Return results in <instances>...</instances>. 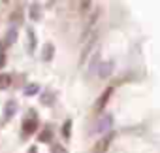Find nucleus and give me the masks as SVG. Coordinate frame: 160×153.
<instances>
[{
    "mask_svg": "<svg viewBox=\"0 0 160 153\" xmlns=\"http://www.w3.org/2000/svg\"><path fill=\"white\" fill-rule=\"evenodd\" d=\"M111 123H113V117L109 115V113H104L98 121H96V125H94V129H92V132L94 134H102V132H108L109 129H111Z\"/></svg>",
    "mask_w": 160,
    "mask_h": 153,
    "instance_id": "f257e3e1",
    "label": "nucleus"
},
{
    "mask_svg": "<svg viewBox=\"0 0 160 153\" xmlns=\"http://www.w3.org/2000/svg\"><path fill=\"white\" fill-rule=\"evenodd\" d=\"M111 93H113V87H109V89H106V91L102 93V97L98 98V102H96V106H94V110H96V112H102V110H104V106L108 104V100H109Z\"/></svg>",
    "mask_w": 160,
    "mask_h": 153,
    "instance_id": "7ed1b4c3",
    "label": "nucleus"
},
{
    "mask_svg": "<svg viewBox=\"0 0 160 153\" xmlns=\"http://www.w3.org/2000/svg\"><path fill=\"white\" fill-rule=\"evenodd\" d=\"M10 83H12V76L10 74H0V89L10 87Z\"/></svg>",
    "mask_w": 160,
    "mask_h": 153,
    "instance_id": "4468645a",
    "label": "nucleus"
},
{
    "mask_svg": "<svg viewBox=\"0 0 160 153\" xmlns=\"http://www.w3.org/2000/svg\"><path fill=\"white\" fill-rule=\"evenodd\" d=\"M111 70H113V62L109 61V62H102L100 64V68H98V74H100V78H108V76L111 74Z\"/></svg>",
    "mask_w": 160,
    "mask_h": 153,
    "instance_id": "0eeeda50",
    "label": "nucleus"
},
{
    "mask_svg": "<svg viewBox=\"0 0 160 153\" xmlns=\"http://www.w3.org/2000/svg\"><path fill=\"white\" fill-rule=\"evenodd\" d=\"M27 34H28V42H30V44H28V51L32 53V51L36 49V34H34V30H32V29H28V30H27Z\"/></svg>",
    "mask_w": 160,
    "mask_h": 153,
    "instance_id": "f8f14e48",
    "label": "nucleus"
},
{
    "mask_svg": "<svg viewBox=\"0 0 160 153\" xmlns=\"http://www.w3.org/2000/svg\"><path fill=\"white\" fill-rule=\"evenodd\" d=\"M17 112V102L15 100H8L4 106V119H12Z\"/></svg>",
    "mask_w": 160,
    "mask_h": 153,
    "instance_id": "20e7f679",
    "label": "nucleus"
},
{
    "mask_svg": "<svg viewBox=\"0 0 160 153\" xmlns=\"http://www.w3.org/2000/svg\"><path fill=\"white\" fill-rule=\"evenodd\" d=\"M53 102H55V93H53V91H45V93L42 95V104L51 106Z\"/></svg>",
    "mask_w": 160,
    "mask_h": 153,
    "instance_id": "9d476101",
    "label": "nucleus"
},
{
    "mask_svg": "<svg viewBox=\"0 0 160 153\" xmlns=\"http://www.w3.org/2000/svg\"><path fill=\"white\" fill-rule=\"evenodd\" d=\"M36 129H38V119H36L34 115H32L30 119H25V121H23V136H25V138L30 136Z\"/></svg>",
    "mask_w": 160,
    "mask_h": 153,
    "instance_id": "f03ea898",
    "label": "nucleus"
},
{
    "mask_svg": "<svg viewBox=\"0 0 160 153\" xmlns=\"http://www.w3.org/2000/svg\"><path fill=\"white\" fill-rule=\"evenodd\" d=\"M38 91H40V85H38V83H28V85L25 87V91H23V93H25L27 97H32V95H36Z\"/></svg>",
    "mask_w": 160,
    "mask_h": 153,
    "instance_id": "ddd939ff",
    "label": "nucleus"
},
{
    "mask_svg": "<svg viewBox=\"0 0 160 153\" xmlns=\"http://www.w3.org/2000/svg\"><path fill=\"white\" fill-rule=\"evenodd\" d=\"M55 153H66V149L60 147V145H55Z\"/></svg>",
    "mask_w": 160,
    "mask_h": 153,
    "instance_id": "f3484780",
    "label": "nucleus"
},
{
    "mask_svg": "<svg viewBox=\"0 0 160 153\" xmlns=\"http://www.w3.org/2000/svg\"><path fill=\"white\" fill-rule=\"evenodd\" d=\"M40 17H42L40 4H32V6H30V19H32V21H40Z\"/></svg>",
    "mask_w": 160,
    "mask_h": 153,
    "instance_id": "1a4fd4ad",
    "label": "nucleus"
},
{
    "mask_svg": "<svg viewBox=\"0 0 160 153\" xmlns=\"http://www.w3.org/2000/svg\"><path fill=\"white\" fill-rule=\"evenodd\" d=\"M111 140H113V134L109 132L106 138H102V140L98 142V145H94V151H96V153H102V151H106V149L109 147V142H111Z\"/></svg>",
    "mask_w": 160,
    "mask_h": 153,
    "instance_id": "423d86ee",
    "label": "nucleus"
},
{
    "mask_svg": "<svg viewBox=\"0 0 160 153\" xmlns=\"http://www.w3.org/2000/svg\"><path fill=\"white\" fill-rule=\"evenodd\" d=\"M15 40H17V29H15V27H12V29L6 32L4 44H6V45H13V44H15Z\"/></svg>",
    "mask_w": 160,
    "mask_h": 153,
    "instance_id": "6e6552de",
    "label": "nucleus"
},
{
    "mask_svg": "<svg viewBox=\"0 0 160 153\" xmlns=\"http://www.w3.org/2000/svg\"><path fill=\"white\" fill-rule=\"evenodd\" d=\"M4 62H6V55L2 53V55H0V68H2V66H4Z\"/></svg>",
    "mask_w": 160,
    "mask_h": 153,
    "instance_id": "a211bd4d",
    "label": "nucleus"
},
{
    "mask_svg": "<svg viewBox=\"0 0 160 153\" xmlns=\"http://www.w3.org/2000/svg\"><path fill=\"white\" fill-rule=\"evenodd\" d=\"M98 57H100V53H98V49H96V51H94V59L91 61V72L96 70V66H98Z\"/></svg>",
    "mask_w": 160,
    "mask_h": 153,
    "instance_id": "dca6fc26",
    "label": "nucleus"
},
{
    "mask_svg": "<svg viewBox=\"0 0 160 153\" xmlns=\"http://www.w3.org/2000/svg\"><path fill=\"white\" fill-rule=\"evenodd\" d=\"M28 153H36V147H34V145H32V147H30V149H28Z\"/></svg>",
    "mask_w": 160,
    "mask_h": 153,
    "instance_id": "6ab92c4d",
    "label": "nucleus"
},
{
    "mask_svg": "<svg viewBox=\"0 0 160 153\" xmlns=\"http://www.w3.org/2000/svg\"><path fill=\"white\" fill-rule=\"evenodd\" d=\"M51 138H53V130H51V129H43V130L40 132V142H42V144L51 142Z\"/></svg>",
    "mask_w": 160,
    "mask_h": 153,
    "instance_id": "9b49d317",
    "label": "nucleus"
},
{
    "mask_svg": "<svg viewBox=\"0 0 160 153\" xmlns=\"http://www.w3.org/2000/svg\"><path fill=\"white\" fill-rule=\"evenodd\" d=\"M53 55H55V45H53L51 42H47V44L43 45V49H42V59H43L45 62H49V61L53 59Z\"/></svg>",
    "mask_w": 160,
    "mask_h": 153,
    "instance_id": "39448f33",
    "label": "nucleus"
},
{
    "mask_svg": "<svg viewBox=\"0 0 160 153\" xmlns=\"http://www.w3.org/2000/svg\"><path fill=\"white\" fill-rule=\"evenodd\" d=\"M70 134H72V119H66L64 125H62V136L70 138Z\"/></svg>",
    "mask_w": 160,
    "mask_h": 153,
    "instance_id": "2eb2a0df",
    "label": "nucleus"
}]
</instances>
